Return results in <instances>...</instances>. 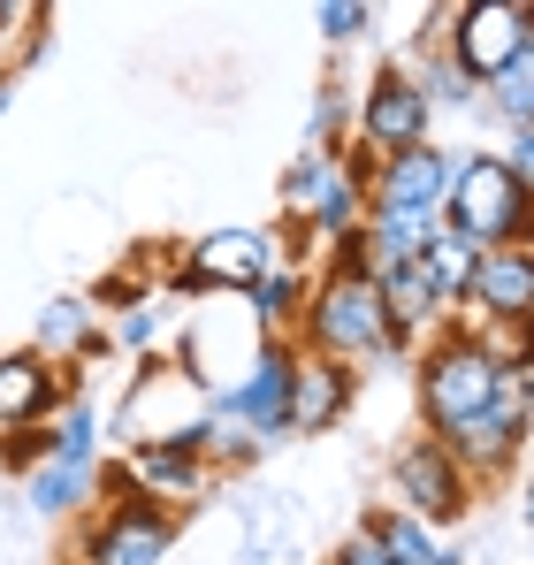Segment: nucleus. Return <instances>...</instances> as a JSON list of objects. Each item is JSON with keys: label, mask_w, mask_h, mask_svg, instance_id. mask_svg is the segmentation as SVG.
Segmentation results:
<instances>
[{"label": "nucleus", "mask_w": 534, "mask_h": 565, "mask_svg": "<svg viewBox=\"0 0 534 565\" xmlns=\"http://www.w3.org/2000/svg\"><path fill=\"white\" fill-rule=\"evenodd\" d=\"M290 344H298L306 360H337V367H352V375H366V367H382V360L405 352V337H397L389 313H382V290H374V282H344V276H313Z\"/></svg>", "instance_id": "f257e3e1"}, {"label": "nucleus", "mask_w": 534, "mask_h": 565, "mask_svg": "<svg viewBox=\"0 0 534 565\" xmlns=\"http://www.w3.org/2000/svg\"><path fill=\"white\" fill-rule=\"evenodd\" d=\"M496 375L504 367L481 352V337L466 329V313H444L436 337L413 360V413H420V428L450 444L466 420H481V405L496 397Z\"/></svg>", "instance_id": "f03ea898"}, {"label": "nucleus", "mask_w": 534, "mask_h": 565, "mask_svg": "<svg viewBox=\"0 0 534 565\" xmlns=\"http://www.w3.org/2000/svg\"><path fill=\"white\" fill-rule=\"evenodd\" d=\"M183 535V512L138 497L122 467L99 473V504L77 520V543H70V565H161Z\"/></svg>", "instance_id": "7ed1b4c3"}, {"label": "nucleus", "mask_w": 534, "mask_h": 565, "mask_svg": "<svg viewBox=\"0 0 534 565\" xmlns=\"http://www.w3.org/2000/svg\"><path fill=\"white\" fill-rule=\"evenodd\" d=\"M444 222L466 230L481 253H496V245H534V199L520 191V177H512L496 153H466V161L450 169Z\"/></svg>", "instance_id": "20e7f679"}, {"label": "nucleus", "mask_w": 534, "mask_h": 565, "mask_svg": "<svg viewBox=\"0 0 534 565\" xmlns=\"http://www.w3.org/2000/svg\"><path fill=\"white\" fill-rule=\"evenodd\" d=\"M389 504L405 512V520H420V527H458L473 504H481V489H473V473L458 467V451H450L444 436H428V428H413L397 451H389Z\"/></svg>", "instance_id": "39448f33"}, {"label": "nucleus", "mask_w": 534, "mask_h": 565, "mask_svg": "<svg viewBox=\"0 0 534 565\" xmlns=\"http://www.w3.org/2000/svg\"><path fill=\"white\" fill-rule=\"evenodd\" d=\"M436 46L450 54L458 77H473L489 93L520 62V46H527V0H466V8H444L436 15Z\"/></svg>", "instance_id": "423d86ee"}, {"label": "nucleus", "mask_w": 534, "mask_h": 565, "mask_svg": "<svg viewBox=\"0 0 534 565\" xmlns=\"http://www.w3.org/2000/svg\"><path fill=\"white\" fill-rule=\"evenodd\" d=\"M275 268V230H253V222H222L206 237H191L169 276V298H245L253 282Z\"/></svg>", "instance_id": "0eeeda50"}, {"label": "nucleus", "mask_w": 534, "mask_h": 565, "mask_svg": "<svg viewBox=\"0 0 534 565\" xmlns=\"http://www.w3.org/2000/svg\"><path fill=\"white\" fill-rule=\"evenodd\" d=\"M352 146H366L374 161L413 153V146H436V107H428V93L413 85V70H405V62H382V70L359 85Z\"/></svg>", "instance_id": "6e6552de"}, {"label": "nucleus", "mask_w": 534, "mask_h": 565, "mask_svg": "<svg viewBox=\"0 0 534 565\" xmlns=\"http://www.w3.org/2000/svg\"><path fill=\"white\" fill-rule=\"evenodd\" d=\"M290 390H298V344H290V337H267L260 360H253V375L237 382V390H222V397H206V420L245 428V436L267 451V444L290 436Z\"/></svg>", "instance_id": "1a4fd4ad"}, {"label": "nucleus", "mask_w": 534, "mask_h": 565, "mask_svg": "<svg viewBox=\"0 0 534 565\" xmlns=\"http://www.w3.org/2000/svg\"><path fill=\"white\" fill-rule=\"evenodd\" d=\"M450 169H458V161H450L444 146H413V153L374 161V177H366V214H374V222H405V230H436V222H444Z\"/></svg>", "instance_id": "9d476101"}, {"label": "nucleus", "mask_w": 534, "mask_h": 565, "mask_svg": "<svg viewBox=\"0 0 534 565\" xmlns=\"http://www.w3.org/2000/svg\"><path fill=\"white\" fill-rule=\"evenodd\" d=\"M85 397V367H54L31 344L0 352V428H54Z\"/></svg>", "instance_id": "9b49d317"}, {"label": "nucleus", "mask_w": 534, "mask_h": 565, "mask_svg": "<svg viewBox=\"0 0 534 565\" xmlns=\"http://www.w3.org/2000/svg\"><path fill=\"white\" fill-rule=\"evenodd\" d=\"M122 481H130L138 497L183 512V504H199V497L214 489V467H206L199 444H130V451H122Z\"/></svg>", "instance_id": "f8f14e48"}, {"label": "nucleus", "mask_w": 534, "mask_h": 565, "mask_svg": "<svg viewBox=\"0 0 534 565\" xmlns=\"http://www.w3.org/2000/svg\"><path fill=\"white\" fill-rule=\"evenodd\" d=\"M466 321H527L534 313V245H496L481 253V276L458 306Z\"/></svg>", "instance_id": "ddd939ff"}, {"label": "nucleus", "mask_w": 534, "mask_h": 565, "mask_svg": "<svg viewBox=\"0 0 534 565\" xmlns=\"http://www.w3.org/2000/svg\"><path fill=\"white\" fill-rule=\"evenodd\" d=\"M39 344V360H54V367H92V360H107L115 344H107V321L92 313V298H46L39 306V329H31Z\"/></svg>", "instance_id": "4468645a"}, {"label": "nucleus", "mask_w": 534, "mask_h": 565, "mask_svg": "<svg viewBox=\"0 0 534 565\" xmlns=\"http://www.w3.org/2000/svg\"><path fill=\"white\" fill-rule=\"evenodd\" d=\"M359 397V375L337 360H306L298 352V390H290V436H329Z\"/></svg>", "instance_id": "2eb2a0df"}, {"label": "nucleus", "mask_w": 534, "mask_h": 565, "mask_svg": "<svg viewBox=\"0 0 534 565\" xmlns=\"http://www.w3.org/2000/svg\"><path fill=\"white\" fill-rule=\"evenodd\" d=\"M23 504H31V520H85L92 504H99V467L46 459L39 473H23Z\"/></svg>", "instance_id": "dca6fc26"}, {"label": "nucleus", "mask_w": 534, "mask_h": 565, "mask_svg": "<svg viewBox=\"0 0 534 565\" xmlns=\"http://www.w3.org/2000/svg\"><path fill=\"white\" fill-rule=\"evenodd\" d=\"M359 535L382 551V565H444V543H436V527L405 520L397 504H374V512L359 520Z\"/></svg>", "instance_id": "f3484780"}, {"label": "nucleus", "mask_w": 534, "mask_h": 565, "mask_svg": "<svg viewBox=\"0 0 534 565\" xmlns=\"http://www.w3.org/2000/svg\"><path fill=\"white\" fill-rule=\"evenodd\" d=\"M420 260H428V276H436V290H444V306L458 313V306H466V290H473V276H481V245H473L466 230L436 222V230L420 237Z\"/></svg>", "instance_id": "a211bd4d"}, {"label": "nucleus", "mask_w": 534, "mask_h": 565, "mask_svg": "<svg viewBox=\"0 0 534 565\" xmlns=\"http://www.w3.org/2000/svg\"><path fill=\"white\" fill-rule=\"evenodd\" d=\"M306 290H313V268L282 260V268H267V276L253 282V290H245V313L260 321L267 337H275V329L290 337V329H298V313H306Z\"/></svg>", "instance_id": "6ab92c4d"}, {"label": "nucleus", "mask_w": 534, "mask_h": 565, "mask_svg": "<svg viewBox=\"0 0 534 565\" xmlns=\"http://www.w3.org/2000/svg\"><path fill=\"white\" fill-rule=\"evenodd\" d=\"M481 115H489L496 130H534V39L520 46V62L481 93Z\"/></svg>", "instance_id": "aec40b11"}, {"label": "nucleus", "mask_w": 534, "mask_h": 565, "mask_svg": "<svg viewBox=\"0 0 534 565\" xmlns=\"http://www.w3.org/2000/svg\"><path fill=\"white\" fill-rule=\"evenodd\" d=\"M352 122H359V93L329 77V85L313 93V130H306V153H344Z\"/></svg>", "instance_id": "412c9836"}, {"label": "nucleus", "mask_w": 534, "mask_h": 565, "mask_svg": "<svg viewBox=\"0 0 534 565\" xmlns=\"http://www.w3.org/2000/svg\"><path fill=\"white\" fill-rule=\"evenodd\" d=\"M169 337V313H161V298H146V306H130L115 329H107V344H122V352H153Z\"/></svg>", "instance_id": "4be33fe9"}, {"label": "nucleus", "mask_w": 534, "mask_h": 565, "mask_svg": "<svg viewBox=\"0 0 534 565\" xmlns=\"http://www.w3.org/2000/svg\"><path fill=\"white\" fill-rule=\"evenodd\" d=\"M46 451H54V428H0V467L15 473V481L46 467Z\"/></svg>", "instance_id": "5701e85b"}, {"label": "nucleus", "mask_w": 534, "mask_h": 565, "mask_svg": "<svg viewBox=\"0 0 534 565\" xmlns=\"http://www.w3.org/2000/svg\"><path fill=\"white\" fill-rule=\"evenodd\" d=\"M313 23H321V39H329V46H359V39H366V23H374V8H366V0H321V8H313Z\"/></svg>", "instance_id": "b1692460"}, {"label": "nucleus", "mask_w": 534, "mask_h": 565, "mask_svg": "<svg viewBox=\"0 0 534 565\" xmlns=\"http://www.w3.org/2000/svg\"><path fill=\"white\" fill-rule=\"evenodd\" d=\"M496 161H504V169H512V177H520V191H527V199H534V130H512V138H504V153H496Z\"/></svg>", "instance_id": "393cba45"}, {"label": "nucleus", "mask_w": 534, "mask_h": 565, "mask_svg": "<svg viewBox=\"0 0 534 565\" xmlns=\"http://www.w3.org/2000/svg\"><path fill=\"white\" fill-rule=\"evenodd\" d=\"M520 520H527V535H534V473L520 481Z\"/></svg>", "instance_id": "a878e982"}, {"label": "nucleus", "mask_w": 534, "mask_h": 565, "mask_svg": "<svg viewBox=\"0 0 534 565\" xmlns=\"http://www.w3.org/2000/svg\"><path fill=\"white\" fill-rule=\"evenodd\" d=\"M8 23H31V15H23V8H8V0H0V39H8Z\"/></svg>", "instance_id": "bb28decb"}, {"label": "nucleus", "mask_w": 534, "mask_h": 565, "mask_svg": "<svg viewBox=\"0 0 534 565\" xmlns=\"http://www.w3.org/2000/svg\"><path fill=\"white\" fill-rule=\"evenodd\" d=\"M8 107H15V77L0 70V115H8Z\"/></svg>", "instance_id": "cd10ccee"}, {"label": "nucleus", "mask_w": 534, "mask_h": 565, "mask_svg": "<svg viewBox=\"0 0 534 565\" xmlns=\"http://www.w3.org/2000/svg\"><path fill=\"white\" fill-rule=\"evenodd\" d=\"M444 565H473V558H466V551H444Z\"/></svg>", "instance_id": "c85d7f7f"}]
</instances>
